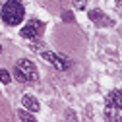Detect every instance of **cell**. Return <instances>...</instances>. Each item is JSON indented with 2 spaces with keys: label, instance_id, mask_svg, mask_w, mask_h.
Here are the masks:
<instances>
[{
  "label": "cell",
  "instance_id": "cell-1",
  "mask_svg": "<svg viewBox=\"0 0 122 122\" xmlns=\"http://www.w3.org/2000/svg\"><path fill=\"white\" fill-rule=\"evenodd\" d=\"M0 16H2L4 23L8 25H18L23 21L25 18V10L23 6L18 2V0H8V2H4L2 10H0Z\"/></svg>",
  "mask_w": 122,
  "mask_h": 122
},
{
  "label": "cell",
  "instance_id": "cell-2",
  "mask_svg": "<svg viewBox=\"0 0 122 122\" xmlns=\"http://www.w3.org/2000/svg\"><path fill=\"white\" fill-rule=\"evenodd\" d=\"M14 76L20 80V81H35L39 78V72L35 68V64L31 62V60H18L16 62V70H14Z\"/></svg>",
  "mask_w": 122,
  "mask_h": 122
},
{
  "label": "cell",
  "instance_id": "cell-3",
  "mask_svg": "<svg viewBox=\"0 0 122 122\" xmlns=\"http://www.w3.org/2000/svg\"><path fill=\"white\" fill-rule=\"evenodd\" d=\"M41 31H43V23L39 21V20H31L29 23H25L23 27H21V37L23 39H37L39 35H41Z\"/></svg>",
  "mask_w": 122,
  "mask_h": 122
},
{
  "label": "cell",
  "instance_id": "cell-4",
  "mask_svg": "<svg viewBox=\"0 0 122 122\" xmlns=\"http://www.w3.org/2000/svg\"><path fill=\"white\" fill-rule=\"evenodd\" d=\"M41 56H43V60H47L49 64H52L56 70H68V66H70V62L64 58V56H60V54H54V52H51V51H45V52H41Z\"/></svg>",
  "mask_w": 122,
  "mask_h": 122
},
{
  "label": "cell",
  "instance_id": "cell-5",
  "mask_svg": "<svg viewBox=\"0 0 122 122\" xmlns=\"http://www.w3.org/2000/svg\"><path fill=\"white\" fill-rule=\"evenodd\" d=\"M21 105H23V109H27L29 112H37V111L41 109V107H39V101H37L33 95H23Z\"/></svg>",
  "mask_w": 122,
  "mask_h": 122
},
{
  "label": "cell",
  "instance_id": "cell-6",
  "mask_svg": "<svg viewBox=\"0 0 122 122\" xmlns=\"http://www.w3.org/2000/svg\"><path fill=\"white\" fill-rule=\"evenodd\" d=\"M107 107H116V109H122V91H112V93L107 97Z\"/></svg>",
  "mask_w": 122,
  "mask_h": 122
},
{
  "label": "cell",
  "instance_id": "cell-7",
  "mask_svg": "<svg viewBox=\"0 0 122 122\" xmlns=\"http://www.w3.org/2000/svg\"><path fill=\"white\" fill-rule=\"evenodd\" d=\"M89 20L91 21H103V23H107V20H105V16H103L101 10H91L89 12Z\"/></svg>",
  "mask_w": 122,
  "mask_h": 122
},
{
  "label": "cell",
  "instance_id": "cell-8",
  "mask_svg": "<svg viewBox=\"0 0 122 122\" xmlns=\"http://www.w3.org/2000/svg\"><path fill=\"white\" fill-rule=\"evenodd\" d=\"M107 116L111 118H122V109H116V107H107Z\"/></svg>",
  "mask_w": 122,
  "mask_h": 122
},
{
  "label": "cell",
  "instance_id": "cell-9",
  "mask_svg": "<svg viewBox=\"0 0 122 122\" xmlns=\"http://www.w3.org/2000/svg\"><path fill=\"white\" fill-rule=\"evenodd\" d=\"M10 80H12V76H10V72L8 70H0V81H2V83H10Z\"/></svg>",
  "mask_w": 122,
  "mask_h": 122
},
{
  "label": "cell",
  "instance_id": "cell-10",
  "mask_svg": "<svg viewBox=\"0 0 122 122\" xmlns=\"http://www.w3.org/2000/svg\"><path fill=\"white\" fill-rule=\"evenodd\" d=\"M18 116H20L21 120H25V122H35L33 114H27V112H23V111H20V112H18Z\"/></svg>",
  "mask_w": 122,
  "mask_h": 122
},
{
  "label": "cell",
  "instance_id": "cell-11",
  "mask_svg": "<svg viewBox=\"0 0 122 122\" xmlns=\"http://www.w3.org/2000/svg\"><path fill=\"white\" fill-rule=\"evenodd\" d=\"M74 2V8H78V10H85L87 6V0H72Z\"/></svg>",
  "mask_w": 122,
  "mask_h": 122
},
{
  "label": "cell",
  "instance_id": "cell-12",
  "mask_svg": "<svg viewBox=\"0 0 122 122\" xmlns=\"http://www.w3.org/2000/svg\"><path fill=\"white\" fill-rule=\"evenodd\" d=\"M116 6H118V8H122V0H116Z\"/></svg>",
  "mask_w": 122,
  "mask_h": 122
},
{
  "label": "cell",
  "instance_id": "cell-13",
  "mask_svg": "<svg viewBox=\"0 0 122 122\" xmlns=\"http://www.w3.org/2000/svg\"><path fill=\"white\" fill-rule=\"evenodd\" d=\"M0 52H2V47H0Z\"/></svg>",
  "mask_w": 122,
  "mask_h": 122
}]
</instances>
